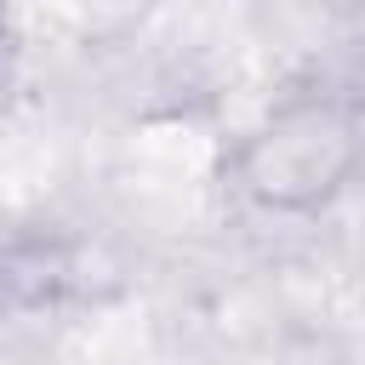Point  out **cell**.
I'll use <instances>...</instances> for the list:
<instances>
[{
	"instance_id": "6da1fadb",
	"label": "cell",
	"mask_w": 365,
	"mask_h": 365,
	"mask_svg": "<svg viewBox=\"0 0 365 365\" xmlns=\"http://www.w3.org/2000/svg\"><path fill=\"white\" fill-rule=\"evenodd\" d=\"M359 103L342 91H291L222 160L228 188L262 217H319L359 177Z\"/></svg>"
},
{
	"instance_id": "7a4b0ae2",
	"label": "cell",
	"mask_w": 365,
	"mask_h": 365,
	"mask_svg": "<svg viewBox=\"0 0 365 365\" xmlns=\"http://www.w3.org/2000/svg\"><path fill=\"white\" fill-rule=\"evenodd\" d=\"M86 251L68 228L23 222L0 234V319H46L74 302Z\"/></svg>"
},
{
	"instance_id": "3957f363",
	"label": "cell",
	"mask_w": 365,
	"mask_h": 365,
	"mask_svg": "<svg viewBox=\"0 0 365 365\" xmlns=\"http://www.w3.org/2000/svg\"><path fill=\"white\" fill-rule=\"evenodd\" d=\"M11 34H17V29H11V0H0V57L11 51Z\"/></svg>"
}]
</instances>
